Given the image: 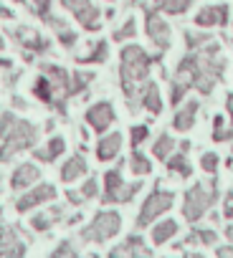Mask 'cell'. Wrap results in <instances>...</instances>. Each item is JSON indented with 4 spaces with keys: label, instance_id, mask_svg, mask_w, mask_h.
<instances>
[{
    "label": "cell",
    "instance_id": "obj_1",
    "mask_svg": "<svg viewBox=\"0 0 233 258\" xmlns=\"http://www.w3.org/2000/svg\"><path fill=\"white\" fill-rule=\"evenodd\" d=\"M147 71H150V56L140 46H130L122 51V81L127 96H135V89L140 81H145Z\"/></svg>",
    "mask_w": 233,
    "mask_h": 258
},
{
    "label": "cell",
    "instance_id": "obj_2",
    "mask_svg": "<svg viewBox=\"0 0 233 258\" xmlns=\"http://www.w3.org/2000/svg\"><path fill=\"white\" fill-rule=\"evenodd\" d=\"M61 6L66 11H71L76 16V21L86 28V31H99L101 21H99V8L91 0H61Z\"/></svg>",
    "mask_w": 233,
    "mask_h": 258
},
{
    "label": "cell",
    "instance_id": "obj_3",
    "mask_svg": "<svg viewBox=\"0 0 233 258\" xmlns=\"http://www.w3.org/2000/svg\"><path fill=\"white\" fill-rule=\"evenodd\" d=\"M116 230H120V215H116V213H99L96 220L84 230V238H89V240H104V238L114 235Z\"/></svg>",
    "mask_w": 233,
    "mask_h": 258
},
{
    "label": "cell",
    "instance_id": "obj_4",
    "mask_svg": "<svg viewBox=\"0 0 233 258\" xmlns=\"http://www.w3.org/2000/svg\"><path fill=\"white\" fill-rule=\"evenodd\" d=\"M213 192L208 195L205 190H203V185H198V187H193L190 192H188V200H185V215H188V220H198L200 215H203V210L208 208V205H213Z\"/></svg>",
    "mask_w": 233,
    "mask_h": 258
},
{
    "label": "cell",
    "instance_id": "obj_5",
    "mask_svg": "<svg viewBox=\"0 0 233 258\" xmlns=\"http://www.w3.org/2000/svg\"><path fill=\"white\" fill-rule=\"evenodd\" d=\"M172 205V195L170 192H155L147 203H145V208H142V213H140V220H137V225L140 228H145L155 215H160L162 210H167Z\"/></svg>",
    "mask_w": 233,
    "mask_h": 258
},
{
    "label": "cell",
    "instance_id": "obj_6",
    "mask_svg": "<svg viewBox=\"0 0 233 258\" xmlns=\"http://www.w3.org/2000/svg\"><path fill=\"white\" fill-rule=\"evenodd\" d=\"M147 36L155 41V46L157 48H167L170 46V26L157 16V13H152V11H147Z\"/></svg>",
    "mask_w": 233,
    "mask_h": 258
},
{
    "label": "cell",
    "instance_id": "obj_7",
    "mask_svg": "<svg viewBox=\"0 0 233 258\" xmlns=\"http://www.w3.org/2000/svg\"><path fill=\"white\" fill-rule=\"evenodd\" d=\"M228 13H230V8L225 3L208 6V8H203L195 16V26H203V28H208V26H225L228 23Z\"/></svg>",
    "mask_w": 233,
    "mask_h": 258
},
{
    "label": "cell",
    "instance_id": "obj_8",
    "mask_svg": "<svg viewBox=\"0 0 233 258\" xmlns=\"http://www.w3.org/2000/svg\"><path fill=\"white\" fill-rule=\"evenodd\" d=\"M86 121L96 129V132H104V129L114 121V111H111L109 104H96L86 111Z\"/></svg>",
    "mask_w": 233,
    "mask_h": 258
},
{
    "label": "cell",
    "instance_id": "obj_9",
    "mask_svg": "<svg viewBox=\"0 0 233 258\" xmlns=\"http://www.w3.org/2000/svg\"><path fill=\"white\" fill-rule=\"evenodd\" d=\"M51 198H53V187L51 185H43V187L28 192L23 200H18V210H28V208H33V205H38L43 200H51Z\"/></svg>",
    "mask_w": 233,
    "mask_h": 258
},
{
    "label": "cell",
    "instance_id": "obj_10",
    "mask_svg": "<svg viewBox=\"0 0 233 258\" xmlns=\"http://www.w3.org/2000/svg\"><path fill=\"white\" fill-rule=\"evenodd\" d=\"M122 147V135H109L99 142V160H111L116 157V152H120Z\"/></svg>",
    "mask_w": 233,
    "mask_h": 258
},
{
    "label": "cell",
    "instance_id": "obj_11",
    "mask_svg": "<svg viewBox=\"0 0 233 258\" xmlns=\"http://www.w3.org/2000/svg\"><path fill=\"white\" fill-rule=\"evenodd\" d=\"M16 38H18L23 46L33 48V51H43V48H46V41H43L36 31H31V28H18V31H16Z\"/></svg>",
    "mask_w": 233,
    "mask_h": 258
},
{
    "label": "cell",
    "instance_id": "obj_12",
    "mask_svg": "<svg viewBox=\"0 0 233 258\" xmlns=\"http://www.w3.org/2000/svg\"><path fill=\"white\" fill-rule=\"evenodd\" d=\"M155 3H157L160 11H165L170 16H180V13H185L190 8L193 0H155Z\"/></svg>",
    "mask_w": 233,
    "mask_h": 258
},
{
    "label": "cell",
    "instance_id": "obj_13",
    "mask_svg": "<svg viewBox=\"0 0 233 258\" xmlns=\"http://www.w3.org/2000/svg\"><path fill=\"white\" fill-rule=\"evenodd\" d=\"M38 177V170L31 167V165H23L21 170H16V177H13V187H26L31 182H36Z\"/></svg>",
    "mask_w": 233,
    "mask_h": 258
},
{
    "label": "cell",
    "instance_id": "obj_14",
    "mask_svg": "<svg viewBox=\"0 0 233 258\" xmlns=\"http://www.w3.org/2000/svg\"><path fill=\"white\" fill-rule=\"evenodd\" d=\"M195 109H198V104L190 101V104L175 116V129H183V132H185V129H190V126H193V114H195Z\"/></svg>",
    "mask_w": 233,
    "mask_h": 258
},
{
    "label": "cell",
    "instance_id": "obj_15",
    "mask_svg": "<svg viewBox=\"0 0 233 258\" xmlns=\"http://www.w3.org/2000/svg\"><path fill=\"white\" fill-rule=\"evenodd\" d=\"M175 230H178V223H175V220H165L162 225L155 228L152 238H155V243H165L170 235H175Z\"/></svg>",
    "mask_w": 233,
    "mask_h": 258
},
{
    "label": "cell",
    "instance_id": "obj_16",
    "mask_svg": "<svg viewBox=\"0 0 233 258\" xmlns=\"http://www.w3.org/2000/svg\"><path fill=\"white\" fill-rule=\"evenodd\" d=\"M84 170H86L84 160H81V157H74V160L64 167V180H66V182H69V180H76V177H79Z\"/></svg>",
    "mask_w": 233,
    "mask_h": 258
},
{
    "label": "cell",
    "instance_id": "obj_17",
    "mask_svg": "<svg viewBox=\"0 0 233 258\" xmlns=\"http://www.w3.org/2000/svg\"><path fill=\"white\" fill-rule=\"evenodd\" d=\"M145 106L152 109V114H157V111L162 109V104H160V99H157V86H155V84H152V86L147 89V94H145Z\"/></svg>",
    "mask_w": 233,
    "mask_h": 258
},
{
    "label": "cell",
    "instance_id": "obj_18",
    "mask_svg": "<svg viewBox=\"0 0 233 258\" xmlns=\"http://www.w3.org/2000/svg\"><path fill=\"white\" fill-rule=\"evenodd\" d=\"M61 150H64V140H59V137H56V140H53V142H51V145H48L43 152H38V157H41V160H46V162H51V160H53V157H56Z\"/></svg>",
    "mask_w": 233,
    "mask_h": 258
},
{
    "label": "cell",
    "instance_id": "obj_19",
    "mask_svg": "<svg viewBox=\"0 0 233 258\" xmlns=\"http://www.w3.org/2000/svg\"><path fill=\"white\" fill-rule=\"evenodd\" d=\"M104 58H106V43H104V41H99L96 48H94L89 56H79L81 63H86V61H104Z\"/></svg>",
    "mask_w": 233,
    "mask_h": 258
},
{
    "label": "cell",
    "instance_id": "obj_20",
    "mask_svg": "<svg viewBox=\"0 0 233 258\" xmlns=\"http://www.w3.org/2000/svg\"><path fill=\"white\" fill-rule=\"evenodd\" d=\"M135 31H137V26H135V21L130 18V21H127V23H125L120 31L114 33V38H116V41H122V38H132V36H135Z\"/></svg>",
    "mask_w": 233,
    "mask_h": 258
},
{
    "label": "cell",
    "instance_id": "obj_21",
    "mask_svg": "<svg viewBox=\"0 0 233 258\" xmlns=\"http://www.w3.org/2000/svg\"><path fill=\"white\" fill-rule=\"evenodd\" d=\"M132 172H135V175H145V172H150V162L142 160V155H135V157H132Z\"/></svg>",
    "mask_w": 233,
    "mask_h": 258
},
{
    "label": "cell",
    "instance_id": "obj_22",
    "mask_svg": "<svg viewBox=\"0 0 233 258\" xmlns=\"http://www.w3.org/2000/svg\"><path fill=\"white\" fill-rule=\"evenodd\" d=\"M170 170H178V172H180V175H185V177L190 175V165L185 162V157H183V155H178L175 160H170Z\"/></svg>",
    "mask_w": 233,
    "mask_h": 258
},
{
    "label": "cell",
    "instance_id": "obj_23",
    "mask_svg": "<svg viewBox=\"0 0 233 258\" xmlns=\"http://www.w3.org/2000/svg\"><path fill=\"white\" fill-rule=\"evenodd\" d=\"M170 150H172V140H170V137H162V140L155 145V155H157L160 160H162V157H165Z\"/></svg>",
    "mask_w": 233,
    "mask_h": 258
},
{
    "label": "cell",
    "instance_id": "obj_24",
    "mask_svg": "<svg viewBox=\"0 0 233 258\" xmlns=\"http://www.w3.org/2000/svg\"><path fill=\"white\" fill-rule=\"evenodd\" d=\"M33 6H36V13L46 21L51 16V0H33Z\"/></svg>",
    "mask_w": 233,
    "mask_h": 258
},
{
    "label": "cell",
    "instance_id": "obj_25",
    "mask_svg": "<svg viewBox=\"0 0 233 258\" xmlns=\"http://www.w3.org/2000/svg\"><path fill=\"white\" fill-rule=\"evenodd\" d=\"M185 41H188V46H190V48H198L200 43H205V41H208V36H203V33H188V36H185Z\"/></svg>",
    "mask_w": 233,
    "mask_h": 258
},
{
    "label": "cell",
    "instance_id": "obj_26",
    "mask_svg": "<svg viewBox=\"0 0 233 258\" xmlns=\"http://www.w3.org/2000/svg\"><path fill=\"white\" fill-rule=\"evenodd\" d=\"M193 240H200V243H213V240H215V233H213V230H198V233H193Z\"/></svg>",
    "mask_w": 233,
    "mask_h": 258
},
{
    "label": "cell",
    "instance_id": "obj_27",
    "mask_svg": "<svg viewBox=\"0 0 233 258\" xmlns=\"http://www.w3.org/2000/svg\"><path fill=\"white\" fill-rule=\"evenodd\" d=\"M147 137V126H135L132 129V145H140Z\"/></svg>",
    "mask_w": 233,
    "mask_h": 258
},
{
    "label": "cell",
    "instance_id": "obj_28",
    "mask_svg": "<svg viewBox=\"0 0 233 258\" xmlns=\"http://www.w3.org/2000/svg\"><path fill=\"white\" fill-rule=\"evenodd\" d=\"M215 167H218V157H215V155H205V157H203V170L215 172Z\"/></svg>",
    "mask_w": 233,
    "mask_h": 258
},
{
    "label": "cell",
    "instance_id": "obj_29",
    "mask_svg": "<svg viewBox=\"0 0 233 258\" xmlns=\"http://www.w3.org/2000/svg\"><path fill=\"white\" fill-rule=\"evenodd\" d=\"M225 218H233V192H230L228 200H225Z\"/></svg>",
    "mask_w": 233,
    "mask_h": 258
},
{
    "label": "cell",
    "instance_id": "obj_30",
    "mask_svg": "<svg viewBox=\"0 0 233 258\" xmlns=\"http://www.w3.org/2000/svg\"><path fill=\"white\" fill-rule=\"evenodd\" d=\"M96 192V182L94 180H89L86 185H84V195H94Z\"/></svg>",
    "mask_w": 233,
    "mask_h": 258
},
{
    "label": "cell",
    "instance_id": "obj_31",
    "mask_svg": "<svg viewBox=\"0 0 233 258\" xmlns=\"http://www.w3.org/2000/svg\"><path fill=\"white\" fill-rule=\"evenodd\" d=\"M218 258H233V248H220L218 250Z\"/></svg>",
    "mask_w": 233,
    "mask_h": 258
},
{
    "label": "cell",
    "instance_id": "obj_32",
    "mask_svg": "<svg viewBox=\"0 0 233 258\" xmlns=\"http://www.w3.org/2000/svg\"><path fill=\"white\" fill-rule=\"evenodd\" d=\"M0 16H3V18H11V11H8V8H3V6H0Z\"/></svg>",
    "mask_w": 233,
    "mask_h": 258
},
{
    "label": "cell",
    "instance_id": "obj_33",
    "mask_svg": "<svg viewBox=\"0 0 233 258\" xmlns=\"http://www.w3.org/2000/svg\"><path fill=\"white\" fill-rule=\"evenodd\" d=\"M0 48H3V38H0Z\"/></svg>",
    "mask_w": 233,
    "mask_h": 258
}]
</instances>
